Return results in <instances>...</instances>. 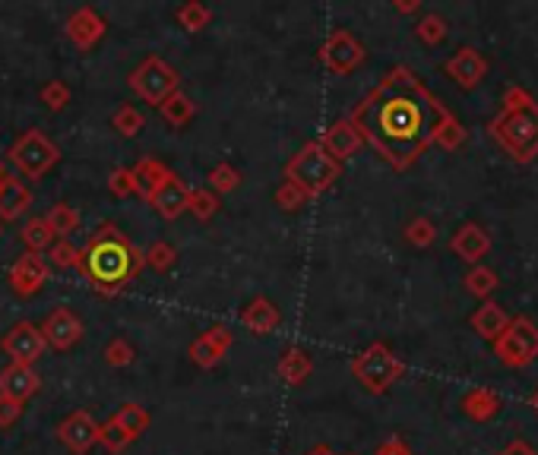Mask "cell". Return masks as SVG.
Returning <instances> with one entry per match:
<instances>
[{
  "label": "cell",
  "instance_id": "4dcf8cb0",
  "mask_svg": "<svg viewBox=\"0 0 538 455\" xmlns=\"http://www.w3.org/2000/svg\"><path fill=\"white\" fill-rule=\"evenodd\" d=\"M187 354H190V360H193L196 367H203V370H212L215 364H222V358H225L228 351L222 345H215V341L209 339L206 332H203L200 339L190 341Z\"/></svg>",
  "mask_w": 538,
  "mask_h": 455
},
{
  "label": "cell",
  "instance_id": "4fadbf2b",
  "mask_svg": "<svg viewBox=\"0 0 538 455\" xmlns=\"http://www.w3.org/2000/svg\"><path fill=\"white\" fill-rule=\"evenodd\" d=\"M38 329H42L44 345L54 348V351H70V348H73L76 341L82 339V332H86V329H82V322H80V316H73L67 307L51 310Z\"/></svg>",
  "mask_w": 538,
  "mask_h": 455
},
{
  "label": "cell",
  "instance_id": "1f68e13d",
  "mask_svg": "<svg viewBox=\"0 0 538 455\" xmlns=\"http://www.w3.org/2000/svg\"><path fill=\"white\" fill-rule=\"evenodd\" d=\"M111 126L120 133V136H127V139H133V136H139L143 133V126H146V117H143V111H139L137 105H120L118 111L111 114Z\"/></svg>",
  "mask_w": 538,
  "mask_h": 455
},
{
  "label": "cell",
  "instance_id": "74e56055",
  "mask_svg": "<svg viewBox=\"0 0 538 455\" xmlns=\"http://www.w3.org/2000/svg\"><path fill=\"white\" fill-rule=\"evenodd\" d=\"M48 265L54 269H80V246L70 240H54L48 246Z\"/></svg>",
  "mask_w": 538,
  "mask_h": 455
},
{
  "label": "cell",
  "instance_id": "7c38bea8",
  "mask_svg": "<svg viewBox=\"0 0 538 455\" xmlns=\"http://www.w3.org/2000/svg\"><path fill=\"white\" fill-rule=\"evenodd\" d=\"M57 440L70 449L73 455H86L89 449L99 442V423L89 411H70L61 423H57Z\"/></svg>",
  "mask_w": 538,
  "mask_h": 455
},
{
  "label": "cell",
  "instance_id": "d6986e66",
  "mask_svg": "<svg viewBox=\"0 0 538 455\" xmlns=\"http://www.w3.org/2000/svg\"><path fill=\"white\" fill-rule=\"evenodd\" d=\"M449 250H453L459 259H466V263H478V259L491 250V237H487V231L481 225L468 221V225H462L459 231L453 234Z\"/></svg>",
  "mask_w": 538,
  "mask_h": 455
},
{
  "label": "cell",
  "instance_id": "44dd1931",
  "mask_svg": "<svg viewBox=\"0 0 538 455\" xmlns=\"http://www.w3.org/2000/svg\"><path fill=\"white\" fill-rule=\"evenodd\" d=\"M133 181H137V193L143 196L146 202L152 200V193H156L158 187L165 183V177L171 174V168L165 162H158V158H139L137 164H133Z\"/></svg>",
  "mask_w": 538,
  "mask_h": 455
},
{
  "label": "cell",
  "instance_id": "f907efd6",
  "mask_svg": "<svg viewBox=\"0 0 538 455\" xmlns=\"http://www.w3.org/2000/svg\"><path fill=\"white\" fill-rule=\"evenodd\" d=\"M396 10L399 13H415V10H421V4H415V0H409V4H405V0H396Z\"/></svg>",
  "mask_w": 538,
  "mask_h": 455
},
{
  "label": "cell",
  "instance_id": "bcb514c9",
  "mask_svg": "<svg viewBox=\"0 0 538 455\" xmlns=\"http://www.w3.org/2000/svg\"><path fill=\"white\" fill-rule=\"evenodd\" d=\"M19 414H23V404L13 402V398L0 395V427H13V423L19 421Z\"/></svg>",
  "mask_w": 538,
  "mask_h": 455
},
{
  "label": "cell",
  "instance_id": "9c48e42d",
  "mask_svg": "<svg viewBox=\"0 0 538 455\" xmlns=\"http://www.w3.org/2000/svg\"><path fill=\"white\" fill-rule=\"evenodd\" d=\"M320 63L335 76H348L364 63V44L352 35L348 29H335L326 35L320 48Z\"/></svg>",
  "mask_w": 538,
  "mask_h": 455
},
{
  "label": "cell",
  "instance_id": "681fc988",
  "mask_svg": "<svg viewBox=\"0 0 538 455\" xmlns=\"http://www.w3.org/2000/svg\"><path fill=\"white\" fill-rule=\"evenodd\" d=\"M500 455H538V452L525 440H513V442H506V446L500 449Z\"/></svg>",
  "mask_w": 538,
  "mask_h": 455
},
{
  "label": "cell",
  "instance_id": "7a4b0ae2",
  "mask_svg": "<svg viewBox=\"0 0 538 455\" xmlns=\"http://www.w3.org/2000/svg\"><path fill=\"white\" fill-rule=\"evenodd\" d=\"M146 269L143 250L114 221H101L95 234L80 246V272L89 288L105 297L127 291Z\"/></svg>",
  "mask_w": 538,
  "mask_h": 455
},
{
  "label": "cell",
  "instance_id": "b9f144b4",
  "mask_svg": "<svg viewBox=\"0 0 538 455\" xmlns=\"http://www.w3.org/2000/svg\"><path fill=\"white\" fill-rule=\"evenodd\" d=\"M42 101L48 111H63V107L70 105V86L63 79H51L42 86Z\"/></svg>",
  "mask_w": 538,
  "mask_h": 455
},
{
  "label": "cell",
  "instance_id": "ffe728a7",
  "mask_svg": "<svg viewBox=\"0 0 538 455\" xmlns=\"http://www.w3.org/2000/svg\"><path fill=\"white\" fill-rule=\"evenodd\" d=\"M278 320H282V316H278L276 303H272L269 297H253V301L241 310V322H244L253 335H269L272 329L278 326Z\"/></svg>",
  "mask_w": 538,
  "mask_h": 455
},
{
  "label": "cell",
  "instance_id": "52a82bcc",
  "mask_svg": "<svg viewBox=\"0 0 538 455\" xmlns=\"http://www.w3.org/2000/svg\"><path fill=\"white\" fill-rule=\"evenodd\" d=\"M127 86H130V92L139 95L146 105L158 107L168 95H175L177 88H181V76H177V70L171 67L165 57L149 54L146 60H139V67L133 70L130 76H127Z\"/></svg>",
  "mask_w": 538,
  "mask_h": 455
},
{
  "label": "cell",
  "instance_id": "836d02e7",
  "mask_svg": "<svg viewBox=\"0 0 538 455\" xmlns=\"http://www.w3.org/2000/svg\"><path fill=\"white\" fill-rule=\"evenodd\" d=\"M143 259L149 269L168 272V269H175V263H177V246L171 244V240H152V244L143 250Z\"/></svg>",
  "mask_w": 538,
  "mask_h": 455
},
{
  "label": "cell",
  "instance_id": "d590c367",
  "mask_svg": "<svg viewBox=\"0 0 538 455\" xmlns=\"http://www.w3.org/2000/svg\"><path fill=\"white\" fill-rule=\"evenodd\" d=\"M206 183H209V190H212L215 196L231 193V190L241 187V171L234 168V164L222 162V164H215V168L206 174Z\"/></svg>",
  "mask_w": 538,
  "mask_h": 455
},
{
  "label": "cell",
  "instance_id": "ee69618b",
  "mask_svg": "<svg viewBox=\"0 0 538 455\" xmlns=\"http://www.w3.org/2000/svg\"><path fill=\"white\" fill-rule=\"evenodd\" d=\"M108 190H111V196H120V200L133 196V193H137V181H133V171L130 168H114L111 174H108Z\"/></svg>",
  "mask_w": 538,
  "mask_h": 455
},
{
  "label": "cell",
  "instance_id": "db71d44e",
  "mask_svg": "<svg viewBox=\"0 0 538 455\" xmlns=\"http://www.w3.org/2000/svg\"><path fill=\"white\" fill-rule=\"evenodd\" d=\"M529 404H532V408H535V414H538V389H535V392H532V398H529Z\"/></svg>",
  "mask_w": 538,
  "mask_h": 455
},
{
  "label": "cell",
  "instance_id": "f5cc1de1",
  "mask_svg": "<svg viewBox=\"0 0 538 455\" xmlns=\"http://www.w3.org/2000/svg\"><path fill=\"white\" fill-rule=\"evenodd\" d=\"M10 177H13V174H10V171H6V164L0 162V187H4V183L10 181Z\"/></svg>",
  "mask_w": 538,
  "mask_h": 455
},
{
  "label": "cell",
  "instance_id": "7bdbcfd3",
  "mask_svg": "<svg viewBox=\"0 0 538 455\" xmlns=\"http://www.w3.org/2000/svg\"><path fill=\"white\" fill-rule=\"evenodd\" d=\"M462 139H466V130H462L459 120H456L453 114H449L447 124H443L440 130H437L434 143H437V145H443V149H447V152H453V149H459V145H462Z\"/></svg>",
  "mask_w": 538,
  "mask_h": 455
},
{
  "label": "cell",
  "instance_id": "2e32d148",
  "mask_svg": "<svg viewBox=\"0 0 538 455\" xmlns=\"http://www.w3.org/2000/svg\"><path fill=\"white\" fill-rule=\"evenodd\" d=\"M38 389H42V376H38L35 367L6 364L4 370H0V395L25 404L32 395H38Z\"/></svg>",
  "mask_w": 538,
  "mask_h": 455
},
{
  "label": "cell",
  "instance_id": "8fae6325",
  "mask_svg": "<svg viewBox=\"0 0 538 455\" xmlns=\"http://www.w3.org/2000/svg\"><path fill=\"white\" fill-rule=\"evenodd\" d=\"M48 275H51L48 259H44L42 253L25 250L23 256H19L16 263L10 265V272H6V282H10V288H13V294H16V297H35L38 291L48 284Z\"/></svg>",
  "mask_w": 538,
  "mask_h": 455
},
{
  "label": "cell",
  "instance_id": "ac0fdd59",
  "mask_svg": "<svg viewBox=\"0 0 538 455\" xmlns=\"http://www.w3.org/2000/svg\"><path fill=\"white\" fill-rule=\"evenodd\" d=\"M187 196H190V187L181 181V177L171 171L168 177H165V183L162 187L152 193V200H149V206L156 209L162 218H177L181 212H187Z\"/></svg>",
  "mask_w": 538,
  "mask_h": 455
},
{
  "label": "cell",
  "instance_id": "f546056e",
  "mask_svg": "<svg viewBox=\"0 0 538 455\" xmlns=\"http://www.w3.org/2000/svg\"><path fill=\"white\" fill-rule=\"evenodd\" d=\"M19 240H23L29 253H42L54 244V231H51L44 218H29L23 228H19Z\"/></svg>",
  "mask_w": 538,
  "mask_h": 455
},
{
  "label": "cell",
  "instance_id": "9a60e30c",
  "mask_svg": "<svg viewBox=\"0 0 538 455\" xmlns=\"http://www.w3.org/2000/svg\"><path fill=\"white\" fill-rule=\"evenodd\" d=\"M316 143H320V149L326 152L333 162L342 164V162H348V158H352L354 152L361 149V145H364V139L358 136V130H354V126L348 124V117H345V120H335L333 126H326Z\"/></svg>",
  "mask_w": 538,
  "mask_h": 455
},
{
  "label": "cell",
  "instance_id": "c3c4849f",
  "mask_svg": "<svg viewBox=\"0 0 538 455\" xmlns=\"http://www.w3.org/2000/svg\"><path fill=\"white\" fill-rule=\"evenodd\" d=\"M373 455H411V449L405 446L402 436H390V440L380 442L377 452H373Z\"/></svg>",
  "mask_w": 538,
  "mask_h": 455
},
{
  "label": "cell",
  "instance_id": "cb8c5ba5",
  "mask_svg": "<svg viewBox=\"0 0 538 455\" xmlns=\"http://www.w3.org/2000/svg\"><path fill=\"white\" fill-rule=\"evenodd\" d=\"M506 322H510V316H506L504 307H497L494 301H485L472 313V329L481 335V339H487V341H497L500 332L506 329Z\"/></svg>",
  "mask_w": 538,
  "mask_h": 455
},
{
  "label": "cell",
  "instance_id": "277c9868",
  "mask_svg": "<svg viewBox=\"0 0 538 455\" xmlns=\"http://www.w3.org/2000/svg\"><path fill=\"white\" fill-rule=\"evenodd\" d=\"M339 177H342V164L333 162V158L320 149L316 139H310L307 145H301V149L285 162V181L295 183L307 200L326 193Z\"/></svg>",
  "mask_w": 538,
  "mask_h": 455
},
{
  "label": "cell",
  "instance_id": "4316f807",
  "mask_svg": "<svg viewBox=\"0 0 538 455\" xmlns=\"http://www.w3.org/2000/svg\"><path fill=\"white\" fill-rule=\"evenodd\" d=\"M42 218L48 221V228L54 231V237H61V240H67L70 234L80 228V212H76L70 202H54Z\"/></svg>",
  "mask_w": 538,
  "mask_h": 455
},
{
  "label": "cell",
  "instance_id": "484cf974",
  "mask_svg": "<svg viewBox=\"0 0 538 455\" xmlns=\"http://www.w3.org/2000/svg\"><path fill=\"white\" fill-rule=\"evenodd\" d=\"M158 114H162V120L168 126H175V130H181V126H187L190 120L196 117V105L190 95H184L181 88H177L175 95H168V98L158 105Z\"/></svg>",
  "mask_w": 538,
  "mask_h": 455
},
{
  "label": "cell",
  "instance_id": "6da1fadb",
  "mask_svg": "<svg viewBox=\"0 0 538 455\" xmlns=\"http://www.w3.org/2000/svg\"><path fill=\"white\" fill-rule=\"evenodd\" d=\"M449 111L409 67H392L348 114V124L383 162L405 171L421 158Z\"/></svg>",
  "mask_w": 538,
  "mask_h": 455
},
{
  "label": "cell",
  "instance_id": "30bf717a",
  "mask_svg": "<svg viewBox=\"0 0 538 455\" xmlns=\"http://www.w3.org/2000/svg\"><path fill=\"white\" fill-rule=\"evenodd\" d=\"M44 348L48 345L42 339V329L29 320L10 326L4 339H0V351L10 358V364H23V367H35V360L44 354Z\"/></svg>",
  "mask_w": 538,
  "mask_h": 455
},
{
  "label": "cell",
  "instance_id": "5b68a950",
  "mask_svg": "<svg viewBox=\"0 0 538 455\" xmlns=\"http://www.w3.org/2000/svg\"><path fill=\"white\" fill-rule=\"evenodd\" d=\"M402 373H405V364L392 354L390 345H383V341L367 345L364 351L352 360V376L358 379L371 395H383V392H390L392 383H396Z\"/></svg>",
  "mask_w": 538,
  "mask_h": 455
},
{
  "label": "cell",
  "instance_id": "e575fe53",
  "mask_svg": "<svg viewBox=\"0 0 538 455\" xmlns=\"http://www.w3.org/2000/svg\"><path fill=\"white\" fill-rule=\"evenodd\" d=\"M130 442H133V436L127 433V430L120 427L118 421H111V417H108L105 423H99V446L105 449V452L118 455V452H124Z\"/></svg>",
  "mask_w": 538,
  "mask_h": 455
},
{
  "label": "cell",
  "instance_id": "d6a6232c",
  "mask_svg": "<svg viewBox=\"0 0 538 455\" xmlns=\"http://www.w3.org/2000/svg\"><path fill=\"white\" fill-rule=\"evenodd\" d=\"M222 209V200L212 193V190L206 187H190V196H187V212L193 215V218L200 221H209L215 212Z\"/></svg>",
  "mask_w": 538,
  "mask_h": 455
},
{
  "label": "cell",
  "instance_id": "8992f818",
  "mask_svg": "<svg viewBox=\"0 0 538 455\" xmlns=\"http://www.w3.org/2000/svg\"><path fill=\"white\" fill-rule=\"evenodd\" d=\"M6 158H10V164L23 177L42 181V177L61 162V149H57L42 130H23L13 139L10 149H6Z\"/></svg>",
  "mask_w": 538,
  "mask_h": 455
},
{
  "label": "cell",
  "instance_id": "816d5d0a",
  "mask_svg": "<svg viewBox=\"0 0 538 455\" xmlns=\"http://www.w3.org/2000/svg\"><path fill=\"white\" fill-rule=\"evenodd\" d=\"M304 455H339V452H333V449H329V446H323V442H320V446L307 449V452H304Z\"/></svg>",
  "mask_w": 538,
  "mask_h": 455
},
{
  "label": "cell",
  "instance_id": "ab89813d",
  "mask_svg": "<svg viewBox=\"0 0 538 455\" xmlns=\"http://www.w3.org/2000/svg\"><path fill=\"white\" fill-rule=\"evenodd\" d=\"M405 240H409L411 246H418V250L430 246L437 240L434 221H430V218H411L409 225H405Z\"/></svg>",
  "mask_w": 538,
  "mask_h": 455
},
{
  "label": "cell",
  "instance_id": "3957f363",
  "mask_svg": "<svg viewBox=\"0 0 538 455\" xmlns=\"http://www.w3.org/2000/svg\"><path fill=\"white\" fill-rule=\"evenodd\" d=\"M491 136L516 162L538 155V101L523 86H510L504 95V111L491 120Z\"/></svg>",
  "mask_w": 538,
  "mask_h": 455
},
{
  "label": "cell",
  "instance_id": "f35d334b",
  "mask_svg": "<svg viewBox=\"0 0 538 455\" xmlns=\"http://www.w3.org/2000/svg\"><path fill=\"white\" fill-rule=\"evenodd\" d=\"M447 23H443L440 16H437V13H428V16H421L418 19V25H415V35L421 38L424 44H430V48H434V44H440L443 38H447Z\"/></svg>",
  "mask_w": 538,
  "mask_h": 455
},
{
  "label": "cell",
  "instance_id": "5bb4252c",
  "mask_svg": "<svg viewBox=\"0 0 538 455\" xmlns=\"http://www.w3.org/2000/svg\"><path fill=\"white\" fill-rule=\"evenodd\" d=\"M63 32H67V38H70V44H73V48L89 51V48H95L101 38H105L108 23L92 10V6H80V10L70 13Z\"/></svg>",
  "mask_w": 538,
  "mask_h": 455
},
{
  "label": "cell",
  "instance_id": "ba28073f",
  "mask_svg": "<svg viewBox=\"0 0 538 455\" xmlns=\"http://www.w3.org/2000/svg\"><path fill=\"white\" fill-rule=\"evenodd\" d=\"M494 354L506 367H525L538 358V326L529 316H516L506 322L500 339L494 341Z\"/></svg>",
  "mask_w": 538,
  "mask_h": 455
},
{
  "label": "cell",
  "instance_id": "f6af8a7d",
  "mask_svg": "<svg viewBox=\"0 0 538 455\" xmlns=\"http://www.w3.org/2000/svg\"><path fill=\"white\" fill-rule=\"evenodd\" d=\"M307 202V196L301 193V190L295 187V183H288V181H282L278 183V190H276V206L282 209V212H297V209Z\"/></svg>",
  "mask_w": 538,
  "mask_h": 455
},
{
  "label": "cell",
  "instance_id": "11a10c76",
  "mask_svg": "<svg viewBox=\"0 0 538 455\" xmlns=\"http://www.w3.org/2000/svg\"><path fill=\"white\" fill-rule=\"evenodd\" d=\"M0 231H4V225H0Z\"/></svg>",
  "mask_w": 538,
  "mask_h": 455
},
{
  "label": "cell",
  "instance_id": "7dc6e473",
  "mask_svg": "<svg viewBox=\"0 0 538 455\" xmlns=\"http://www.w3.org/2000/svg\"><path fill=\"white\" fill-rule=\"evenodd\" d=\"M206 335L215 341V345L225 348V351L234 345V332H231V326H225V322H215V326H209V329H206Z\"/></svg>",
  "mask_w": 538,
  "mask_h": 455
},
{
  "label": "cell",
  "instance_id": "60d3db41",
  "mask_svg": "<svg viewBox=\"0 0 538 455\" xmlns=\"http://www.w3.org/2000/svg\"><path fill=\"white\" fill-rule=\"evenodd\" d=\"M101 358H105L108 367H130L133 358H137V351H133V345L127 339H111L105 345V351H101Z\"/></svg>",
  "mask_w": 538,
  "mask_h": 455
},
{
  "label": "cell",
  "instance_id": "e0dca14e",
  "mask_svg": "<svg viewBox=\"0 0 538 455\" xmlns=\"http://www.w3.org/2000/svg\"><path fill=\"white\" fill-rule=\"evenodd\" d=\"M443 73H447L449 79L456 82V86L472 88V86H478V82L485 79L487 60L475 48H459L447 63H443Z\"/></svg>",
  "mask_w": 538,
  "mask_h": 455
},
{
  "label": "cell",
  "instance_id": "7402d4cb",
  "mask_svg": "<svg viewBox=\"0 0 538 455\" xmlns=\"http://www.w3.org/2000/svg\"><path fill=\"white\" fill-rule=\"evenodd\" d=\"M32 206V190L23 181L10 177V181L0 187V225L4 221H16L23 212H29Z\"/></svg>",
  "mask_w": 538,
  "mask_h": 455
},
{
  "label": "cell",
  "instance_id": "8d00e7d4",
  "mask_svg": "<svg viewBox=\"0 0 538 455\" xmlns=\"http://www.w3.org/2000/svg\"><path fill=\"white\" fill-rule=\"evenodd\" d=\"M497 288V272L487 269V265H472L466 275V291L475 297H491V291Z\"/></svg>",
  "mask_w": 538,
  "mask_h": 455
},
{
  "label": "cell",
  "instance_id": "f1b7e54d",
  "mask_svg": "<svg viewBox=\"0 0 538 455\" xmlns=\"http://www.w3.org/2000/svg\"><path fill=\"white\" fill-rule=\"evenodd\" d=\"M175 19L184 32H203L212 23V10L206 4H200V0H187V4H181L175 10Z\"/></svg>",
  "mask_w": 538,
  "mask_h": 455
},
{
  "label": "cell",
  "instance_id": "83f0119b",
  "mask_svg": "<svg viewBox=\"0 0 538 455\" xmlns=\"http://www.w3.org/2000/svg\"><path fill=\"white\" fill-rule=\"evenodd\" d=\"M111 421H118L120 427H124L127 433L133 436V440H139V436L149 430V411H146L139 402H124L118 408V414L111 417Z\"/></svg>",
  "mask_w": 538,
  "mask_h": 455
},
{
  "label": "cell",
  "instance_id": "d4e9b609",
  "mask_svg": "<svg viewBox=\"0 0 538 455\" xmlns=\"http://www.w3.org/2000/svg\"><path fill=\"white\" fill-rule=\"evenodd\" d=\"M462 411H466L472 421H491L500 411V395L494 389H485V385H475V389L466 392V398H462Z\"/></svg>",
  "mask_w": 538,
  "mask_h": 455
},
{
  "label": "cell",
  "instance_id": "603a6c76",
  "mask_svg": "<svg viewBox=\"0 0 538 455\" xmlns=\"http://www.w3.org/2000/svg\"><path fill=\"white\" fill-rule=\"evenodd\" d=\"M310 373H314V360H310V354L297 345L285 348L282 358H278V376H282L288 385H301L310 379Z\"/></svg>",
  "mask_w": 538,
  "mask_h": 455
}]
</instances>
